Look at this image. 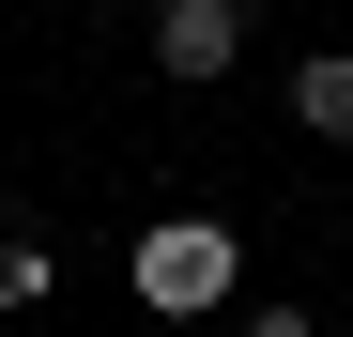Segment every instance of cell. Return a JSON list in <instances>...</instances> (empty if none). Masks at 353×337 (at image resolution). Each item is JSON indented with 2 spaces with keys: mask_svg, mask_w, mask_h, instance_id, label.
<instances>
[{
  "mask_svg": "<svg viewBox=\"0 0 353 337\" xmlns=\"http://www.w3.org/2000/svg\"><path fill=\"white\" fill-rule=\"evenodd\" d=\"M123 292H139L154 322H215L230 292H246V246H230L215 215H154V230L123 246Z\"/></svg>",
  "mask_w": 353,
  "mask_h": 337,
  "instance_id": "6da1fadb",
  "label": "cell"
},
{
  "mask_svg": "<svg viewBox=\"0 0 353 337\" xmlns=\"http://www.w3.org/2000/svg\"><path fill=\"white\" fill-rule=\"evenodd\" d=\"M154 62L169 77H230L246 62V0H154Z\"/></svg>",
  "mask_w": 353,
  "mask_h": 337,
  "instance_id": "7a4b0ae2",
  "label": "cell"
},
{
  "mask_svg": "<svg viewBox=\"0 0 353 337\" xmlns=\"http://www.w3.org/2000/svg\"><path fill=\"white\" fill-rule=\"evenodd\" d=\"M139 16H154V0H139Z\"/></svg>",
  "mask_w": 353,
  "mask_h": 337,
  "instance_id": "8992f818",
  "label": "cell"
},
{
  "mask_svg": "<svg viewBox=\"0 0 353 337\" xmlns=\"http://www.w3.org/2000/svg\"><path fill=\"white\" fill-rule=\"evenodd\" d=\"M46 292H62V261H46V246L16 230V215H0V322H31Z\"/></svg>",
  "mask_w": 353,
  "mask_h": 337,
  "instance_id": "277c9868",
  "label": "cell"
},
{
  "mask_svg": "<svg viewBox=\"0 0 353 337\" xmlns=\"http://www.w3.org/2000/svg\"><path fill=\"white\" fill-rule=\"evenodd\" d=\"M246 337H323V322L307 307H246Z\"/></svg>",
  "mask_w": 353,
  "mask_h": 337,
  "instance_id": "5b68a950",
  "label": "cell"
},
{
  "mask_svg": "<svg viewBox=\"0 0 353 337\" xmlns=\"http://www.w3.org/2000/svg\"><path fill=\"white\" fill-rule=\"evenodd\" d=\"M276 92H292V123H307V138H353V46H307Z\"/></svg>",
  "mask_w": 353,
  "mask_h": 337,
  "instance_id": "3957f363",
  "label": "cell"
}]
</instances>
